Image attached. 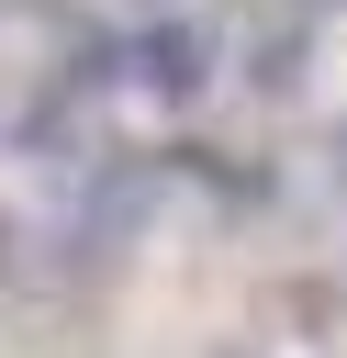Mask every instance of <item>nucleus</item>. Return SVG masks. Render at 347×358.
<instances>
[{"label": "nucleus", "mask_w": 347, "mask_h": 358, "mask_svg": "<svg viewBox=\"0 0 347 358\" xmlns=\"http://www.w3.org/2000/svg\"><path fill=\"white\" fill-rule=\"evenodd\" d=\"M112 11H134V34H146V22H168L179 0H112Z\"/></svg>", "instance_id": "f257e3e1"}]
</instances>
